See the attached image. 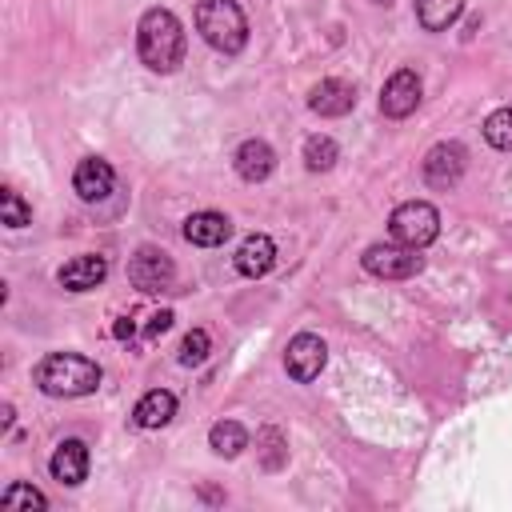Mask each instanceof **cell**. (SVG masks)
I'll use <instances>...</instances> for the list:
<instances>
[{"label": "cell", "mask_w": 512, "mask_h": 512, "mask_svg": "<svg viewBox=\"0 0 512 512\" xmlns=\"http://www.w3.org/2000/svg\"><path fill=\"white\" fill-rule=\"evenodd\" d=\"M112 332H116V340H128V336H132V320H128V316H120Z\"/></svg>", "instance_id": "4316f807"}, {"label": "cell", "mask_w": 512, "mask_h": 512, "mask_svg": "<svg viewBox=\"0 0 512 512\" xmlns=\"http://www.w3.org/2000/svg\"><path fill=\"white\" fill-rule=\"evenodd\" d=\"M260 444H264V468H268V472H272V468H280V464H284V456H288L284 436H280L276 428H264V432H260Z\"/></svg>", "instance_id": "d4e9b609"}, {"label": "cell", "mask_w": 512, "mask_h": 512, "mask_svg": "<svg viewBox=\"0 0 512 512\" xmlns=\"http://www.w3.org/2000/svg\"><path fill=\"white\" fill-rule=\"evenodd\" d=\"M464 0H416V20L424 32H444L460 20Z\"/></svg>", "instance_id": "ac0fdd59"}, {"label": "cell", "mask_w": 512, "mask_h": 512, "mask_svg": "<svg viewBox=\"0 0 512 512\" xmlns=\"http://www.w3.org/2000/svg\"><path fill=\"white\" fill-rule=\"evenodd\" d=\"M192 20H196V32L204 36V44H212L224 56H236L248 44V20L236 0H200Z\"/></svg>", "instance_id": "3957f363"}, {"label": "cell", "mask_w": 512, "mask_h": 512, "mask_svg": "<svg viewBox=\"0 0 512 512\" xmlns=\"http://www.w3.org/2000/svg\"><path fill=\"white\" fill-rule=\"evenodd\" d=\"M112 184H116V172H112V164H108L104 156H84V160L76 164V172H72V188H76V196H80L84 204L104 200V196L112 192Z\"/></svg>", "instance_id": "30bf717a"}, {"label": "cell", "mask_w": 512, "mask_h": 512, "mask_svg": "<svg viewBox=\"0 0 512 512\" xmlns=\"http://www.w3.org/2000/svg\"><path fill=\"white\" fill-rule=\"evenodd\" d=\"M388 232L396 244H408V248H428L436 236H440V212L428 204V200H404L392 208L388 216Z\"/></svg>", "instance_id": "277c9868"}, {"label": "cell", "mask_w": 512, "mask_h": 512, "mask_svg": "<svg viewBox=\"0 0 512 512\" xmlns=\"http://www.w3.org/2000/svg\"><path fill=\"white\" fill-rule=\"evenodd\" d=\"M372 4H384V8H388V4H392V0H372Z\"/></svg>", "instance_id": "f1b7e54d"}, {"label": "cell", "mask_w": 512, "mask_h": 512, "mask_svg": "<svg viewBox=\"0 0 512 512\" xmlns=\"http://www.w3.org/2000/svg\"><path fill=\"white\" fill-rule=\"evenodd\" d=\"M324 360H328V348H324V340H320L316 332H296V336L288 340V348H284V368H288V376L300 380V384L316 380L320 368H324Z\"/></svg>", "instance_id": "52a82bcc"}, {"label": "cell", "mask_w": 512, "mask_h": 512, "mask_svg": "<svg viewBox=\"0 0 512 512\" xmlns=\"http://www.w3.org/2000/svg\"><path fill=\"white\" fill-rule=\"evenodd\" d=\"M420 92H424V88H420V76H416L412 68H400V72H392L388 84L380 88V112L392 116V120H404V116L416 112Z\"/></svg>", "instance_id": "9c48e42d"}, {"label": "cell", "mask_w": 512, "mask_h": 512, "mask_svg": "<svg viewBox=\"0 0 512 512\" xmlns=\"http://www.w3.org/2000/svg\"><path fill=\"white\" fill-rule=\"evenodd\" d=\"M464 164H468V152H464L456 140H440V144H432V148L424 152L420 172H424V184H428V188L448 192V188H456V184H460Z\"/></svg>", "instance_id": "8992f818"}, {"label": "cell", "mask_w": 512, "mask_h": 512, "mask_svg": "<svg viewBox=\"0 0 512 512\" xmlns=\"http://www.w3.org/2000/svg\"><path fill=\"white\" fill-rule=\"evenodd\" d=\"M172 276H176V268H172L168 252H160V248H140L128 260V280L136 292H164L172 284Z\"/></svg>", "instance_id": "ba28073f"}, {"label": "cell", "mask_w": 512, "mask_h": 512, "mask_svg": "<svg viewBox=\"0 0 512 512\" xmlns=\"http://www.w3.org/2000/svg\"><path fill=\"white\" fill-rule=\"evenodd\" d=\"M0 424H4V428H12V404H4V408H0Z\"/></svg>", "instance_id": "83f0119b"}, {"label": "cell", "mask_w": 512, "mask_h": 512, "mask_svg": "<svg viewBox=\"0 0 512 512\" xmlns=\"http://www.w3.org/2000/svg\"><path fill=\"white\" fill-rule=\"evenodd\" d=\"M0 508H28L32 512V508H48V496L32 484H12L0 492Z\"/></svg>", "instance_id": "7402d4cb"}, {"label": "cell", "mask_w": 512, "mask_h": 512, "mask_svg": "<svg viewBox=\"0 0 512 512\" xmlns=\"http://www.w3.org/2000/svg\"><path fill=\"white\" fill-rule=\"evenodd\" d=\"M232 168H236L240 180L260 184V180L272 176V168H276V152H272L264 140H244V144L236 148V156H232Z\"/></svg>", "instance_id": "9a60e30c"}, {"label": "cell", "mask_w": 512, "mask_h": 512, "mask_svg": "<svg viewBox=\"0 0 512 512\" xmlns=\"http://www.w3.org/2000/svg\"><path fill=\"white\" fill-rule=\"evenodd\" d=\"M104 276H108V260H104V256H96V252L72 256V260L56 272L60 288H68V292H88V288H96Z\"/></svg>", "instance_id": "4fadbf2b"}, {"label": "cell", "mask_w": 512, "mask_h": 512, "mask_svg": "<svg viewBox=\"0 0 512 512\" xmlns=\"http://www.w3.org/2000/svg\"><path fill=\"white\" fill-rule=\"evenodd\" d=\"M100 364L80 356V352H48L36 364V388L44 396H60V400H76L100 388Z\"/></svg>", "instance_id": "7a4b0ae2"}, {"label": "cell", "mask_w": 512, "mask_h": 512, "mask_svg": "<svg viewBox=\"0 0 512 512\" xmlns=\"http://www.w3.org/2000/svg\"><path fill=\"white\" fill-rule=\"evenodd\" d=\"M208 348H212L208 332H204V328H192V332L180 340V364H188V368L204 364V360H208Z\"/></svg>", "instance_id": "cb8c5ba5"}, {"label": "cell", "mask_w": 512, "mask_h": 512, "mask_svg": "<svg viewBox=\"0 0 512 512\" xmlns=\"http://www.w3.org/2000/svg\"><path fill=\"white\" fill-rule=\"evenodd\" d=\"M208 444H212V452L216 456H240L244 448H248V428L244 424H236V420H216L212 428H208Z\"/></svg>", "instance_id": "d6986e66"}, {"label": "cell", "mask_w": 512, "mask_h": 512, "mask_svg": "<svg viewBox=\"0 0 512 512\" xmlns=\"http://www.w3.org/2000/svg\"><path fill=\"white\" fill-rule=\"evenodd\" d=\"M0 212H4V224H8V228L32 224V208L24 204V196H20L16 188H4V192H0Z\"/></svg>", "instance_id": "603a6c76"}, {"label": "cell", "mask_w": 512, "mask_h": 512, "mask_svg": "<svg viewBox=\"0 0 512 512\" xmlns=\"http://www.w3.org/2000/svg\"><path fill=\"white\" fill-rule=\"evenodd\" d=\"M184 24L176 20V12L168 8H148L136 24V52H140V64L148 72H176L184 64Z\"/></svg>", "instance_id": "6da1fadb"}, {"label": "cell", "mask_w": 512, "mask_h": 512, "mask_svg": "<svg viewBox=\"0 0 512 512\" xmlns=\"http://www.w3.org/2000/svg\"><path fill=\"white\" fill-rule=\"evenodd\" d=\"M232 236V220L224 212H192L184 220V240L188 244H200V248H216Z\"/></svg>", "instance_id": "2e32d148"}, {"label": "cell", "mask_w": 512, "mask_h": 512, "mask_svg": "<svg viewBox=\"0 0 512 512\" xmlns=\"http://www.w3.org/2000/svg\"><path fill=\"white\" fill-rule=\"evenodd\" d=\"M364 272L368 276H380V280H408L424 268V256L420 248H408V244H368L364 256H360Z\"/></svg>", "instance_id": "5b68a950"}, {"label": "cell", "mask_w": 512, "mask_h": 512, "mask_svg": "<svg viewBox=\"0 0 512 512\" xmlns=\"http://www.w3.org/2000/svg\"><path fill=\"white\" fill-rule=\"evenodd\" d=\"M308 108H312L316 116H348V112L356 108V88H352L348 80L328 76V80H320V84L308 92Z\"/></svg>", "instance_id": "7c38bea8"}, {"label": "cell", "mask_w": 512, "mask_h": 512, "mask_svg": "<svg viewBox=\"0 0 512 512\" xmlns=\"http://www.w3.org/2000/svg\"><path fill=\"white\" fill-rule=\"evenodd\" d=\"M48 472L60 484H80L88 476V444L76 440V436L72 440H60L56 452H52V460H48Z\"/></svg>", "instance_id": "5bb4252c"}, {"label": "cell", "mask_w": 512, "mask_h": 512, "mask_svg": "<svg viewBox=\"0 0 512 512\" xmlns=\"http://www.w3.org/2000/svg\"><path fill=\"white\" fill-rule=\"evenodd\" d=\"M340 160V144L332 136H308L304 140V168L308 172H328Z\"/></svg>", "instance_id": "ffe728a7"}, {"label": "cell", "mask_w": 512, "mask_h": 512, "mask_svg": "<svg viewBox=\"0 0 512 512\" xmlns=\"http://www.w3.org/2000/svg\"><path fill=\"white\" fill-rule=\"evenodd\" d=\"M484 140L500 152H512V108H496L488 120H484Z\"/></svg>", "instance_id": "44dd1931"}, {"label": "cell", "mask_w": 512, "mask_h": 512, "mask_svg": "<svg viewBox=\"0 0 512 512\" xmlns=\"http://www.w3.org/2000/svg\"><path fill=\"white\" fill-rule=\"evenodd\" d=\"M172 328V312L164 308V312H156V316H148V328H144V336L148 340H156V336H164Z\"/></svg>", "instance_id": "484cf974"}, {"label": "cell", "mask_w": 512, "mask_h": 512, "mask_svg": "<svg viewBox=\"0 0 512 512\" xmlns=\"http://www.w3.org/2000/svg\"><path fill=\"white\" fill-rule=\"evenodd\" d=\"M232 264H236V272L248 276V280L268 276L272 264H276V244H272V236H264V232L244 236L240 248H236V256H232Z\"/></svg>", "instance_id": "8fae6325"}, {"label": "cell", "mask_w": 512, "mask_h": 512, "mask_svg": "<svg viewBox=\"0 0 512 512\" xmlns=\"http://www.w3.org/2000/svg\"><path fill=\"white\" fill-rule=\"evenodd\" d=\"M172 416H176V396H172L168 388L144 392V396L136 400V408H132V424H136V428H164Z\"/></svg>", "instance_id": "e0dca14e"}]
</instances>
